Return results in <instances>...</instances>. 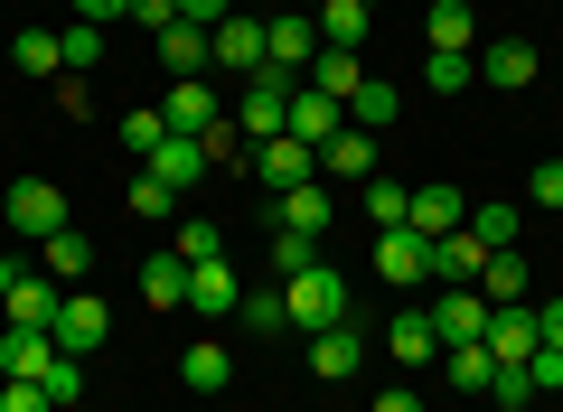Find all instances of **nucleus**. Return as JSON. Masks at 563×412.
I'll return each mask as SVG.
<instances>
[{
    "label": "nucleus",
    "mask_w": 563,
    "mask_h": 412,
    "mask_svg": "<svg viewBox=\"0 0 563 412\" xmlns=\"http://www.w3.org/2000/svg\"><path fill=\"white\" fill-rule=\"evenodd\" d=\"M282 300H291V329H301V337H320V329H339V319H357V291H347L339 263L291 272V281H282Z\"/></svg>",
    "instance_id": "nucleus-1"
},
{
    "label": "nucleus",
    "mask_w": 563,
    "mask_h": 412,
    "mask_svg": "<svg viewBox=\"0 0 563 412\" xmlns=\"http://www.w3.org/2000/svg\"><path fill=\"white\" fill-rule=\"evenodd\" d=\"M310 57H320V10H273V20H263V76L301 85Z\"/></svg>",
    "instance_id": "nucleus-2"
},
{
    "label": "nucleus",
    "mask_w": 563,
    "mask_h": 412,
    "mask_svg": "<svg viewBox=\"0 0 563 412\" xmlns=\"http://www.w3.org/2000/svg\"><path fill=\"white\" fill-rule=\"evenodd\" d=\"M0 216L20 225V235H66V197H57V178H10V197H0Z\"/></svg>",
    "instance_id": "nucleus-3"
},
{
    "label": "nucleus",
    "mask_w": 563,
    "mask_h": 412,
    "mask_svg": "<svg viewBox=\"0 0 563 412\" xmlns=\"http://www.w3.org/2000/svg\"><path fill=\"white\" fill-rule=\"evenodd\" d=\"M498 366H526V356L544 347V319H536V300H507V310H488V337H479Z\"/></svg>",
    "instance_id": "nucleus-4"
},
{
    "label": "nucleus",
    "mask_w": 563,
    "mask_h": 412,
    "mask_svg": "<svg viewBox=\"0 0 563 412\" xmlns=\"http://www.w3.org/2000/svg\"><path fill=\"white\" fill-rule=\"evenodd\" d=\"M244 159H254V178H263V188H301V178H320V151H310V141H291V132H282V141H254V151H244Z\"/></svg>",
    "instance_id": "nucleus-5"
},
{
    "label": "nucleus",
    "mask_w": 563,
    "mask_h": 412,
    "mask_svg": "<svg viewBox=\"0 0 563 412\" xmlns=\"http://www.w3.org/2000/svg\"><path fill=\"white\" fill-rule=\"evenodd\" d=\"M103 337H113V310H103L95 291H66V300H57V347H66V356H95Z\"/></svg>",
    "instance_id": "nucleus-6"
},
{
    "label": "nucleus",
    "mask_w": 563,
    "mask_h": 412,
    "mask_svg": "<svg viewBox=\"0 0 563 412\" xmlns=\"http://www.w3.org/2000/svg\"><path fill=\"white\" fill-rule=\"evenodd\" d=\"M404 225H413L422 244H442V235H461V225H470V197L451 188V178H432V188H413V216H404Z\"/></svg>",
    "instance_id": "nucleus-7"
},
{
    "label": "nucleus",
    "mask_w": 563,
    "mask_h": 412,
    "mask_svg": "<svg viewBox=\"0 0 563 412\" xmlns=\"http://www.w3.org/2000/svg\"><path fill=\"white\" fill-rule=\"evenodd\" d=\"M432 329H442V347H479L488 337V300L470 291V281H451V291L432 300Z\"/></svg>",
    "instance_id": "nucleus-8"
},
{
    "label": "nucleus",
    "mask_w": 563,
    "mask_h": 412,
    "mask_svg": "<svg viewBox=\"0 0 563 412\" xmlns=\"http://www.w3.org/2000/svg\"><path fill=\"white\" fill-rule=\"evenodd\" d=\"M57 356H66V347H57L47 329H10V337H0V385H38Z\"/></svg>",
    "instance_id": "nucleus-9"
},
{
    "label": "nucleus",
    "mask_w": 563,
    "mask_h": 412,
    "mask_svg": "<svg viewBox=\"0 0 563 412\" xmlns=\"http://www.w3.org/2000/svg\"><path fill=\"white\" fill-rule=\"evenodd\" d=\"M57 281H47V272H20V281H10V300H0V319H10V329H47V337H57Z\"/></svg>",
    "instance_id": "nucleus-10"
},
{
    "label": "nucleus",
    "mask_w": 563,
    "mask_h": 412,
    "mask_svg": "<svg viewBox=\"0 0 563 412\" xmlns=\"http://www.w3.org/2000/svg\"><path fill=\"white\" fill-rule=\"evenodd\" d=\"M479 57V85H498V94H526L536 85V47L526 38H488V47H470Z\"/></svg>",
    "instance_id": "nucleus-11"
},
{
    "label": "nucleus",
    "mask_w": 563,
    "mask_h": 412,
    "mask_svg": "<svg viewBox=\"0 0 563 412\" xmlns=\"http://www.w3.org/2000/svg\"><path fill=\"white\" fill-rule=\"evenodd\" d=\"M320 178L366 188V178H376V132H357V122H347V132H329V141H320Z\"/></svg>",
    "instance_id": "nucleus-12"
},
{
    "label": "nucleus",
    "mask_w": 563,
    "mask_h": 412,
    "mask_svg": "<svg viewBox=\"0 0 563 412\" xmlns=\"http://www.w3.org/2000/svg\"><path fill=\"white\" fill-rule=\"evenodd\" d=\"M188 310H198V319H235L244 310V281L225 272V254L217 263H188Z\"/></svg>",
    "instance_id": "nucleus-13"
},
{
    "label": "nucleus",
    "mask_w": 563,
    "mask_h": 412,
    "mask_svg": "<svg viewBox=\"0 0 563 412\" xmlns=\"http://www.w3.org/2000/svg\"><path fill=\"white\" fill-rule=\"evenodd\" d=\"M207 57L235 66V76H263V20H235V10H225V20L207 29Z\"/></svg>",
    "instance_id": "nucleus-14"
},
{
    "label": "nucleus",
    "mask_w": 563,
    "mask_h": 412,
    "mask_svg": "<svg viewBox=\"0 0 563 412\" xmlns=\"http://www.w3.org/2000/svg\"><path fill=\"white\" fill-rule=\"evenodd\" d=\"M282 113H291V85H282V76H254V85H244V103H235V132L282 141Z\"/></svg>",
    "instance_id": "nucleus-15"
},
{
    "label": "nucleus",
    "mask_w": 563,
    "mask_h": 412,
    "mask_svg": "<svg viewBox=\"0 0 563 412\" xmlns=\"http://www.w3.org/2000/svg\"><path fill=\"white\" fill-rule=\"evenodd\" d=\"M282 132H291V141H310V151H320L329 132H347V113H339V103L320 94V85H291V113H282Z\"/></svg>",
    "instance_id": "nucleus-16"
},
{
    "label": "nucleus",
    "mask_w": 563,
    "mask_h": 412,
    "mask_svg": "<svg viewBox=\"0 0 563 412\" xmlns=\"http://www.w3.org/2000/svg\"><path fill=\"white\" fill-rule=\"evenodd\" d=\"M385 356H395V366H432V356H442L432 310H395V319H385Z\"/></svg>",
    "instance_id": "nucleus-17"
},
{
    "label": "nucleus",
    "mask_w": 563,
    "mask_h": 412,
    "mask_svg": "<svg viewBox=\"0 0 563 412\" xmlns=\"http://www.w3.org/2000/svg\"><path fill=\"white\" fill-rule=\"evenodd\" d=\"M141 169H151V178H161V188H198V178H207V141H188V132H169L161 141V151H151V159H141Z\"/></svg>",
    "instance_id": "nucleus-18"
},
{
    "label": "nucleus",
    "mask_w": 563,
    "mask_h": 412,
    "mask_svg": "<svg viewBox=\"0 0 563 412\" xmlns=\"http://www.w3.org/2000/svg\"><path fill=\"white\" fill-rule=\"evenodd\" d=\"M376 281H432V244H422L413 225L376 235Z\"/></svg>",
    "instance_id": "nucleus-19"
},
{
    "label": "nucleus",
    "mask_w": 563,
    "mask_h": 412,
    "mask_svg": "<svg viewBox=\"0 0 563 412\" xmlns=\"http://www.w3.org/2000/svg\"><path fill=\"white\" fill-rule=\"evenodd\" d=\"M357 356H366V329H357V319H339V329L310 337V375H329V385H339V375H357Z\"/></svg>",
    "instance_id": "nucleus-20"
},
{
    "label": "nucleus",
    "mask_w": 563,
    "mask_h": 412,
    "mask_svg": "<svg viewBox=\"0 0 563 412\" xmlns=\"http://www.w3.org/2000/svg\"><path fill=\"white\" fill-rule=\"evenodd\" d=\"M526 281H536V272H526V254H517V244H498V254L479 263V281H470V291H479L488 310H507V300H526Z\"/></svg>",
    "instance_id": "nucleus-21"
},
{
    "label": "nucleus",
    "mask_w": 563,
    "mask_h": 412,
    "mask_svg": "<svg viewBox=\"0 0 563 412\" xmlns=\"http://www.w3.org/2000/svg\"><path fill=\"white\" fill-rule=\"evenodd\" d=\"M329 178H301V188H282V207H273V225H301V235H329Z\"/></svg>",
    "instance_id": "nucleus-22"
},
{
    "label": "nucleus",
    "mask_w": 563,
    "mask_h": 412,
    "mask_svg": "<svg viewBox=\"0 0 563 412\" xmlns=\"http://www.w3.org/2000/svg\"><path fill=\"white\" fill-rule=\"evenodd\" d=\"M301 85H320V94H329V103H339V113H347V94H357V85H366V66H357V47H320Z\"/></svg>",
    "instance_id": "nucleus-23"
},
{
    "label": "nucleus",
    "mask_w": 563,
    "mask_h": 412,
    "mask_svg": "<svg viewBox=\"0 0 563 412\" xmlns=\"http://www.w3.org/2000/svg\"><path fill=\"white\" fill-rule=\"evenodd\" d=\"M422 47H451V57H470V47H479V20H470V0H432V20H422Z\"/></svg>",
    "instance_id": "nucleus-24"
},
{
    "label": "nucleus",
    "mask_w": 563,
    "mask_h": 412,
    "mask_svg": "<svg viewBox=\"0 0 563 412\" xmlns=\"http://www.w3.org/2000/svg\"><path fill=\"white\" fill-rule=\"evenodd\" d=\"M132 281H141V300H151V310H188V263H179V254H151Z\"/></svg>",
    "instance_id": "nucleus-25"
},
{
    "label": "nucleus",
    "mask_w": 563,
    "mask_h": 412,
    "mask_svg": "<svg viewBox=\"0 0 563 412\" xmlns=\"http://www.w3.org/2000/svg\"><path fill=\"white\" fill-rule=\"evenodd\" d=\"M179 385H188V393H225V385H235V356H225L217 337H198V347L179 356Z\"/></svg>",
    "instance_id": "nucleus-26"
},
{
    "label": "nucleus",
    "mask_w": 563,
    "mask_h": 412,
    "mask_svg": "<svg viewBox=\"0 0 563 412\" xmlns=\"http://www.w3.org/2000/svg\"><path fill=\"white\" fill-rule=\"evenodd\" d=\"M357 216L376 225V235H395V225L413 216V188H395V178H366V188H357Z\"/></svg>",
    "instance_id": "nucleus-27"
},
{
    "label": "nucleus",
    "mask_w": 563,
    "mask_h": 412,
    "mask_svg": "<svg viewBox=\"0 0 563 412\" xmlns=\"http://www.w3.org/2000/svg\"><path fill=\"white\" fill-rule=\"evenodd\" d=\"M395 113H404V94H395V85H385V76H366L357 94H347V122H357V132H385V122H395Z\"/></svg>",
    "instance_id": "nucleus-28"
},
{
    "label": "nucleus",
    "mask_w": 563,
    "mask_h": 412,
    "mask_svg": "<svg viewBox=\"0 0 563 412\" xmlns=\"http://www.w3.org/2000/svg\"><path fill=\"white\" fill-rule=\"evenodd\" d=\"M161 66H169V76H207V66H217V57H207V29H161Z\"/></svg>",
    "instance_id": "nucleus-29"
},
{
    "label": "nucleus",
    "mask_w": 563,
    "mask_h": 412,
    "mask_svg": "<svg viewBox=\"0 0 563 412\" xmlns=\"http://www.w3.org/2000/svg\"><path fill=\"white\" fill-rule=\"evenodd\" d=\"M442 375L461 393H498V356H488V347H442Z\"/></svg>",
    "instance_id": "nucleus-30"
},
{
    "label": "nucleus",
    "mask_w": 563,
    "mask_h": 412,
    "mask_svg": "<svg viewBox=\"0 0 563 412\" xmlns=\"http://www.w3.org/2000/svg\"><path fill=\"white\" fill-rule=\"evenodd\" d=\"M244 329H254V337H282V329H291V300H282V281H263V291H244Z\"/></svg>",
    "instance_id": "nucleus-31"
},
{
    "label": "nucleus",
    "mask_w": 563,
    "mask_h": 412,
    "mask_svg": "<svg viewBox=\"0 0 563 412\" xmlns=\"http://www.w3.org/2000/svg\"><path fill=\"white\" fill-rule=\"evenodd\" d=\"M479 244H470V225H461V235H442V244H432V281H479Z\"/></svg>",
    "instance_id": "nucleus-32"
},
{
    "label": "nucleus",
    "mask_w": 563,
    "mask_h": 412,
    "mask_svg": "<svg viewBox=\"0 0 563 412\" xmlns=\"http://www.w3.org/2000/svg\"><path fill=\"white\" fill-rule=\"evenodd\" d=\"M422 85H432V94H461V85H479V57H451V47H422Z\"/></svg>",
    "instance_id": "nucleus-33"
},
{
    "label": "nucleus",
    "mask_w": 563,
    "mask_h": 412,
    "mask_svg": "<svg viewBox=\"0 0 563 412\" xmlns=\"http://www.w3.org/2000/svg\"><path fill=\"white\" fill-rule=\"evenodd\" d=\"M517 216H526V207H507V197H498V207H470V244H479V254L517 244Z\"/></svg>",
    "instance_id": "nucleus-34"
},
{
    "label": "nucleus",
    "mask_w": 563,
    "mask_h": 412,
    "mask_svg": "<svg viewBox=\"0 0 563 412\" xmlns=\"http://www.w3.org/2000/svg\"><path fill=\"white\" fill-rule=\"evenodd\" d=\"M10 66H29V76H66L57 29H20V38H10Z\"/></svg>",
    "instance_id": "nucleus-35"
},
{
    "label": "nucleus",
    "mask_w": 563,
    "mask_h": 412,
    "mask_svg": "<svg viewBox=\"0 0 563 412\" xmlns=\"http://www.w3.org/2000/svg\"><path fill=\"white\" fill-rule=\"evenodd\" d=\"M310 263H320V235H301V225H273V281L310 272Z\"/></svg>",
    "instance_id": "nucleus-36"
},
{
    "label": "nucleus",
    "mask_w": 563,
    "mask_h": 412,
    "mask_svg": "<svg viewBox=\"0 0 563 412\" xmlns=\"http://www.w3.org/2000/svg\"><path fill=\"white\" fill-rule=\"evenodd\" d=\"M95 272V244L76 235V225H66V235H47V281H85Z\"/></svg>",
    "instance_id": "nucleus-37"
},
{
    "label": "nucleus",
    "mask_w": 563,
    "mask_h": 412,
    "mask_svg": "<svg viewBox=\"0 0 563 412\" xmlns=\"http://www.w3.org/2000/svg\"><path fill=\"white\" fill-rule=\"evenodd\" d=\"M320 47H366V0H329L320 10Z\"/></svg>",
    "instance_id": "nucleus-38"
},
{
    "label": "nucleus",
    "mask_w": 563,
    "mask_h": 412,
    "mask_svg": "<svg viewBox=\"0 0 563 412\" xmlns=\"http://www.w3.org/2000/svg\"><path fill=\"white\" fill-rule=\"evenodd\" d=\"M57 57H66V76H85V66H103V29H95V20H76V29L57 38Z\"/></svg>",
    "instance_id": "nucleus-39"
},
{
    "label": "nucleus",
    "mask_w": 563,
    "mask_h": 412,
    "mask_svg": "<svg viewBox=\"0 0 563 412\" xmlns=\"http://www.w3.org/2000/svg\"><path fill=\"white\" fill-rule=\"evenodd\" d=\"M38 385H47V403H57V412H76V403H85V366H76V356H57Z\"/></svg>",
    "instance_id": "nucleus-40"
},
{
    "label": "nucleus",
    "mask_w": 563,
    "mask_h": 412,
    "mask_svg": "<svg viewBox=\"0 0 563 412\" xmlns=\"http://www.w3.org/2000/svg\"><path fill=\"white\" fill-rule=\"evenodd\" d=\"M169 254H179V263H217V254H225V235H217V225H207V216H188Z\"/></svg>",
    "instance_id": "nucleus-41"
},
{
    "label": "nucleus",
    "mask_w": 563,
    "mask_h": 412,
    "mask_svg": "<svg viewBox=\"0 0 563 412\" xmlns=\"http://www.w3.org/2000/svg\"><path fill=\"white\" fill-rule=\"evenodd\" d=\"M132 216H179V188H161L151 169H132Z\"/></svg>",
    "instance_id": "nucleus-42"
},
{
    "label": "nucleus",
    "mask_w": 563,
    "mask_h": 412,
    "mask_svg": "<svg viewBox=\"0 0 563 412\" xmlns=\"http://www.w3.org/2000/svg\"><path fill=\"white\" fill-rule=\"evenodd\" d=\"M122 141H132V159H151V151L169 141V122H161V113H122Z\"/></svg>",
    "instance_id": "nucleus-43"
},
{
    "label": "nucleus",
    "mask_w": 563,
    "mask_h": 412,
    "mask_svg": "<svg viewBox=\"0 0 563 412\" xmlns=\"http://www.w3.org/2000/svg\"><path fill=\"white\" fill-rule=\"evenodd\" d=\"M132 29H151V38H161V29H179V0H132Z\"/></svg>",
    "instance_id": "nucleus-44"
},
{
    "label": "nucleus",
    "mask_w": 563,
    "mask_h": 412,
    "mask_svg": "<svg viewBox=\"0 0 563 412\" xmlns=\"http://www.w3.org/2000/svg\"><path fill=\"white\" fill-rule=\"evenodd\" d=\"M526 197H536V207H563V159H544V169L526 178Z\"/></svg>",
    "instance_id": "nucleus-45"
},
{
    "label": "nucleus",
    "mask_w": 563,
    "mask_h": 412,
    "mask_svg": "<svg viewBox=\"0 0 563 412\" xmlns=\"http://www.w3.org/2000/svg\"><path fill=\"white\" fill-rule=\"evenodd\" d=\"M0 412H57V403H47V385H0Z\"/></svg>",
    "instance_id": "nucleus-46"
},
{
    "label": "nucleus",
    "mask_w": 563,
    "mask_h": 412,
    "mask_svg": "<svg viewBox=\"0 0 563 412\" xmlns=\"http://www.w3.org/2000/svg\"><path fill=\"white\" fill-rule=\"evenodd\" d=\"M526 375H536V393H554V385H563V356L536 347V356H526Z\"/></svg>",
    "instance_id": "nucleus-47"
},
{
    "label": "nucleus",
    "mask_w": 563,
    "mask_h": 412,
    "mask_svg": "<svg viewBox=\"0 0 563 412\" xmlns=\"http://www.w3.org/2000/svg\"><path fill=\"white\" fill-rule=\"evenodd\" d=\"M76 20H95V29H113V20H132V0H76Z\"/></svg>",
    "instance_id": "nucleus-48"
},
{
    "label": "nucleus",
    "mask_w": 563,
    "mask_h": 412,
    "mask_svg": "<svg viewBox=\"0 0 563 412\" xmlns=\"http://www.w3.org/2000/svg\"><path fill=\"white\" fill-rule=\"evenodd\" d=\"M225 10H235V0H179V20H188V29H217Z\"/></svg>",
    "instance_id": "nucleus-49"
},
{
    "label": "nucleus",
    "mask_w": 563,
    "mask_h": 412,
    "mask_svg": "<svg viewBox=\"0 0 563 412\" xmlns=\"http://www.w3.org/2000/svg\"><path fill=\"white\" fill-rule=\"evenodd\" d=\"M536 319H544V347L563 356V300H536Z\"/></svg>",
    "instance_id": "nucleus-50"
},
{
    "label": "nucleus",
    "mask_w": 563,
    "mask_h": 412,
    "mask_svg": "<svg viewBox=\"0 0 563 412\" xmlns=\"http://www.w3.org/2000/svg\"><path fill=\"white\" fill-rule=\"evenodd\" d=\"M376 412H422V393H404V385H395V393H376Z\"/></svg>",
    "instance_id": "nucleus-51"
},
{
    "label": "nucleus",
    "mask_w": 563,
    "mask_h": 412,
    "mask_svg": "<svg viewBox=\"0 0 563 412\" xmlns=\"http://www.w3.org/2000/svg\"><path fill=\"white\" fill-rule=\"evenodd\" d=\"M10 281H20V263H10V254H0V300H10Z\"/></svg>",
    "instance_id": "nucleus-52"
},
{
    "label": "nucleus",
    "mask_w": 563,
    "mask_h": 412,
    "mask_svg": "<svg viewBox=\"0 0 563 412\" xmlns=\"http://www.w3.org/2000/svg\"><path fill=\"white\" fill-rule=\"evenodd\" d=\"M291 10H329V0H291Z\"/></svg>",
    "instance_id": "nucleus-53"
},
{
    "label": "nucleus",
    "mask_w": 563,
    "mask_h": 412,
    "mask_svg": "<svg viewBox=\"0 0 563 412\" xmlns=\"http://www.w3.org/2000/svg\"><path fill=\"white\" fill-rule=\"evenodd\" d=\"M76 412H95V403H76Z\"/></svg>",
    "instance_id": "nucleus-54"
},
{
    "label": "nucleus",
    "mask_w": 563,
    "mask_h": 412,
    "mask_svg": "<svg viewBox=\"0 0 563 412\" xmlns=\"http://www.w3.org/2000/svg\"><path fill=\"white\" fill-rule=\"evenodd\" d=\"M366 10H376V0H366Z\"/></svg>",
    "instance_id": "nucleus-55"
},
{
    "label": "nucleus",
    "mask_w": 563,
    "mask_h": 412,
    "mask_svg": "<svg viewBox=\"0 0 563 412\" xmlns=\"http://www.w3.org/2000/svg\"><path fill=\"white\" fill-rule=\"evenodd\" d=\"M0 57H10V47H0Z\"/></svg>",
    "instance_id": "nucleus-56"
}]
</instances>
